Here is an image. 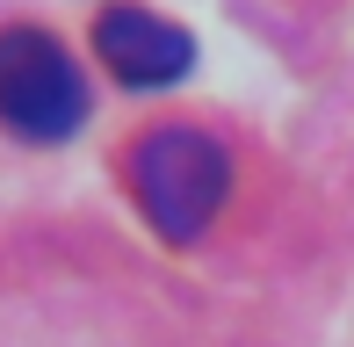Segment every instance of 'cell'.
<instances>
[{"label":"cell","instance_id":"obj_1","mask_svg":"<svg viewBox=\"0 0 354 347\" xmlns=\"http://www.w3.org/2000/svg\"><path fill=\"white\" fill-rule=\"evenodd\" d=\"M224 188H232V160L203 131H152V138L131 145V196L152 217V232L174 239V246L210 232Z\"/></svg>","mask_w":354,"mask_h":347},{"label":"cell","instance_id":"obj_2","mask_svg":"<svg viewBox=\"0 0 354 347\" xmlns=\"http://www.w3.org/2000/svg\"><path fill=\"white\" fill-rule=\"evenodd\" d=\"M87 116V87H80L73 58L44 29H0V123L15 138H73Z\"/></svg>","mask_w":354,"mask_h":347},{"label":"cell","instance_id":"obj_3","mask_svg":"<svg viewBox=\"0 0 354 347\" xmlns=\"http://www.w3.org/2000/svg\"><path fill=\"white\" fill-rule=\"evenodd\" d=\"M94 51L109 58V73H116L123 87H167V80H181V73L196 66L188 29L159 22V15H145V8H109L102 22H94Z\"/></svg>","mask_w":354,"mask_h":347}]
</instances>
